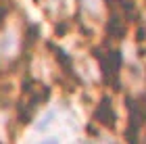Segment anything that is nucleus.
<instances>
[{
  "instance_id": "obj_1",
  "label": "nucleus",
  "mask_w": 146,
  "mask_h": 144,
  "mask_svg": "<svg viewBox=\"0 0 146 144\" xmlns=\"http://www.w3.org/2000/svg\"><path fill=\"white\" fill-rule=\"evenodd\" d=\"M96 56H98V61H100L104 80H107V82H113V86L119 88L117 71H119V67H121V54H119L117 50H109L107 54H100V50H96Z\"/></svg>"
},
{
  "instance_id": "obj_6",
  "label": "nucleus",
  "mask_w": 146,
  "mask_h": 144,
  "mask_svg": "<svg viewBox=\"0 0 146 144\" xmlns=\"http://www.w3.org/2000/svg\"><path fill=\"white\" fill-rule=\"evenodd\" d=\"M2 19H4V9H0V23H2Z\"/></svg>"
},
{
  "instance_id": "obj_2",
  "label": "nucleus",
  "mask_w": 146,
  "mask_h": 144,
  "mask_svg": "<svg viewBox=\"0 0 146 144\" xmlns=\"http://www.w3.org/2000/svg\"><path fill=\"white\" fill-rule=\"evenodd\" d=\"M94 117L102 123V125H107V127L115 125L117 115H115V111H113V104H111L109 98H102V100H100V104H98L96 111H94Z\"/></svg>"
},
{
  "instance_id": "obj_3",
  "label": "nucleus",
  "mask_w": 146,
  "mask_h": 144,
  "mask_svg": "<svg viewBox=\"0 0 146 144\" xmlns=\"http://www.w3.org/2000/svg\"><path fill=\"white\" fill-rule=\"evenodd\" d=\"M107 34H109L111 38H115V40H121V38L125 36V23H123L119 17L113 15V17L109 19V25H107Z\"/></svg>"
},
{
  "instance_id": "obj_5",
  "label": "nucleus",
  "mask_w": 146,
  "mask_h": 144,
  "mask_svg": "<svg viewBox=\"0 0 146 144\" xmlns=\"http://www.w3.org/2000/svg\"><path fill=\"white\" fill-rule=\"evenodd\" d=\"M42 144H58V142H56V140H44Z\"/></svg>"
},
{
  "instance_id": "obj_4",
  "label": "nucleus",
  "mask_w": 146,
  "mask_h": 144,
  "mask_svg": "<svg viewBox=\"0 0 146 144\" xmlns=\"http://www.w3.org/2000/svg\"><path fill=\"white\" fill-rule=\"evenodd\" d=\"M52 50H54L56 58H58V61H61V63L65 65V69H71V63H73V58H71L69 54H65V50H61V48H54V46H52Z\"/></svg>"
}]
</instances>
